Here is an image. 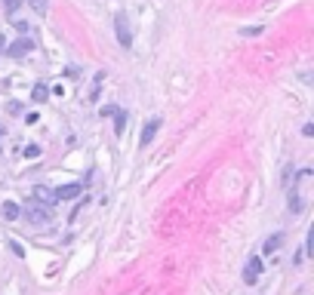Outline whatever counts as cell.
<instances>
[{
	"mask_svg": "<svg viewBox=\"0 0 314 295\" xmlns=\"http://www.w3.org/2000/svg\"><path fill=\"white\" fill-rule=\"evenodd\" d=\"M114 34H117V43H120L123 49L133 46V28H130V15H126V12H117V15H114Z\"/></svg>",
	"mask_w": 314,
	"mask_h": 295,
	"instance_id": "obj_1",
	"label": "cell"
},
{
	"mask_svg": "<svg viewBox=\"0 0 314 295\" xmlns=\"http://www.w3.org/2000/svg\"><path fill=\"white\" fill-rule=\"evenodd\" d=\"M259 274H262V259L253 255V259L247 262V268H244V283H247V286H256V283H259Z\"/></svg>",
	"mask_w": 314,
	"mask_h": 295,
	"instance_id": "obj_2",
	"label": "cell"
},
{
	"mask_svg": "<svg viewBox=\"0 0 314 295\" xmlns=\"http://www.w3.org/2000/svg\"><path fill=\"white\" fill-rule=\"evenodd\" d=\"M34 49V40L31 37H22V40H15L9 49H6V55H12V58H22V55H28Z\"/></svg>",
	"mask_w": 314,
	"mask_h": 295,
	"instance_id": "obj_3",
	"label": "cell"
},
{
	"mask_svg": "<svg viewBox=\"0 0 314 295\" xmlns=\"http://www.w3.org/2000/svg\"><path fill=\"white\" fill-rule=\"evenodd\" d=\"M157 129H160V120H157V117H154V120H148V123H145V129H142V135H139V148H148V145L154 142Z\"/></svg>",
	"mask_w": 314,
	"mask_h": 295,
	"instance_id": "obj_4",
	"label": "cell"
},
{
	"mask_svg": "<svg viewBox=\"0 0 314 295\" xmlns=\"http://www.w3.org/2000/svg\"><path fill=\"white\" fill-rule=\"evenodd\" d=\"M25 215H28V222H31V225H43V222H49V209H46L43 203L31 206V209H28Z\"/></svg>",
	"mask_w": 314,
	"mask_h": 295,
	"instance_id": "obj_5",
	"label": "cell"
},
{
	"mask_svg": "<svg viewBox=\"0 0 314 295\" xmlns=\"http://www.w3.org/2000/svg\"><path fill=\"white\" fill-rule=\"evenodd\" d=\"M80 191H83V185H62L52 194H56V200H74V197H80Z\"/></svg>",
	"mask_w": 314,
	"mask_h": 295,
	"instance_id": "obj_6",
	"label": "cell"
},
{
	"mask_svg": "<svg viewBox=\"0 0 314 295\" xmlns=\"http://www.w3.org/2000/svg\"><path fill=\"white\" fill-rule=\"evenodd\" d=\"M281 246H284V234H271V237L262 243V252H265V255H271V252H278Z\"/></svg>",
	"mask_w": 314,
	"mask_h": 295,
	"instance_id": "obj_7",
	"label": "cell"
},
{
	"mask_svg": "<svg viewBox=\"0 0 314 295\" xmlns=\"http://www.w3.org/2000/svg\"><path fill=\"white\" fill-rule=\"evenodd\" d=\"M34 200H37V203H46V206H52V203H56V194H52L49 188H34Z\"/></svg>",
	"mask_w": 314,
	"mask_h": 295,
	"instance_id": "obj_8",
	"label": "cell"
},
{
	"mask_svg": "<svg viewBox=\"0 0 314 295\" xmlns=\"http://www.w3.org/2000/svg\"><path fill=\"white\" fill-rule=\"evenodd\" d=\"M19 215H22V209H19V206H15L12 200H9V203H3V219H9V222H15Z\"/></svg>",
	"mask_w": 314,
	"mask_h": 295,
	"instance_id": "obj_9",
	"label": "cell"
},
{
	"mask_svg": "<svg viewBox=\"0 0 314 295\" xmlns=\"http://www.w3.org/2000/svg\"><path fill=\"white\" fill-rule=\"evenodd\" d=\"M46 95H49V89H46V86H43V83H37V86H34V89H31V99H34V102H37V105H40V102H46Z\"/></svg>",
	"mask_w": 314,
	"mask_h": 295,
	"instance_id": "obj_10",
	"label": "cell"
},
{
	"mask_svg": "<svg viewBox=\"0 0 314 295\" xmlns=\"http://www.w3.org/2000/svg\"><path fill=\"white\" fill-rule=\"evenodd\" d=\"M123 126H126V111H114V132L120 135Z\"/></svg>",
	"mask_w": 314,
	"mask_h": 295,
	"instance_id": "obj_11",
	"label": "cell"
},
{
	"mask_svg": "<svg viewBox=\"0 0 314 295\" xmlns=\"http://www.w3.org/2000/svg\"><path fill=\"white\" fill-rule=\"evenodd\" d=\"M22 3H25V0H3V9H6V12L12 15V12H15V9L22 6Z\"/></svg>",
	"mask_w": 314,
	"mask_h": 295,
	"instance_id": "obj_12",
	"label": "cell"
},
{
	"mask_svg": "<svg viewBox=\"0 0 314 295\" xmlns=\"http://www.w3.org/2000/svg\"><path fill=\"white\" fill-rule=\"evenodd\" d=\"M265 28H259V25H253V28H241V34L244 37H256V34H262Z\"/></svg>",
	"mask_w": 314,
	"mask_h": 295,
	"instance_id": "obj_13",
	"label": "cell"
},
{
	"mask_svg": "<svg viewBox=\"0 0 314 295\" xmlns=\"http://www.w3.org/2000/svg\"><path fill=\"white\" fill-rule=\"evenodd\" d=\"M290 209H293V212H302V197H299V194L290 197Z\"/></svg>",
	"mask_w": 314,
	"mask_h": 295,
	"instance_id": "obj_14",
	"label": "cell"
},
{
	"mask_svg": "<svg viewBox=\"0 0 314 295\" xmlns=\"http://www.w3.org/2000/svg\"><path fill=\"white\" fill-rule=\"evenodd\" d=\"M28 3H31V9H34V12H40V15L46 12V0H28Z\"/></svg>",
	"mask_w": 314,
	"mask_h": 295,
	"instance_id": "obj_15",
	"label": "cell"
},
{
	"mask_svg": "<svg viewBox=\"0 0 314 295\" xmlns=\"http://www.w3.org/2000/svg\"><path fill=\"white\" fill-rule=\"evenodd\" d=\"M37 154H40V148H37V145H28V148H25V157H31V160H34Z\"/></svg>",
	"mask_w": 314,
	"mask_h": 295,
	"instance_id": "obj_16",
	"label": "cell"
},
{
	"mask_svg": "<svg viewBox=\"0 0 314 295\" xmlns=\"http://www.w3.org/2000/svg\"><path fill=\"white\" fill-rule=\"evenodd\" d=\"M302 135H308V139H311V135H314V123H305V126H302Z\"/></svg>",
	"mask_w": 314,
	"mask_h": 295,
	"instance_id": "obj_17",
	"label": "cell"
},
{
	"mask_svg": "<svg viewBox=\"0 0 314 295\" xmlns=\"http://www.w3.org/2000/svg\"><path fill=\"white\" fill-rule=\"evenodd\" d=\"M3 132H6V129H3V126H0V135H3Z\"/></svg>",
	"mask_w": 314,
	"mask_h": 295,
	"instance_id": "obj_18",
	"label": "cell"
},
{
	"mask_svg": "<svg viewBox=\"0 0 314 295\" xmlns=\"http://www.w3.org/2000/svg\"><path fill=\"white\" fill-rule=\"evenodd\" d=\"M0 49H3V37H0Z\"/></svg>",
	"mask_w": 314,
	"mask_h": 295,
	"instance_id": "obj_19",
	"label": "cell"
},
{
	"mask_svg": "<svg viewBox=\"0 0 314 295\" xmlns=\"http://www.w3.org/2000/svg\"><path fill=\"white\" fill-rule=\"evenodd\" d=\"M0 154H3V151H0Z\"/></svg>",
	"mask_w": 314,
	"mask_h": 295,
	"instance_id": "obj_20",
	"label": "cell"
}]
</instances>
